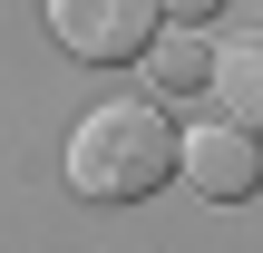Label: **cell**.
Here are the masks:
<instances>
[{
  "instance_id": "5b68a950",
  "label": "cell",
  "mask_w": 263,
  "mask_h": 253,
  "mask_svg": "<svg viewBox=\"0 0 263 253\" xmlns=\"http://www.w3.org/2000/svg\"><path fill=\"white\" fill-rule=\"evenodd\" d=\"M146 68H156V88H166V98H185V88H205V78H215V49H205L195 29H156Z\"/></svg>"
},
{
  "instance_id": "6da1fadb",
  "label": "cell",
  "mask_w": 263,
  "mask_h": 253,
  "mask_svg": "<svg viewBox=\"0 0 263 253\" xmlns=\"http://www.w3.org/2000/svg\"><path fill=\"white\" fill-rule=\"evenodd\" d=\"M166 166H185V146H176V127H166L156 98H107L68 137V185L88 205H137V195L166 185Z\"/></svg>"
},
{
  "instance_id": "3957f363",
  "label": "cell",
  "mask_w": 263,
  "mask_h": 253,
  "mask_svg": "<svg viewBox=\"0 0 263 253\" xmlns=\"http://www.w3.org/2000/svg\"><path fill=\"white\" fill-rule=\"evenodd\" d=\"M185 185H195V195H215V205H244V195L263 185L254 137H244V127H224V117H215V127H195V137H185Z\"/></svg>"
},
{
  "instance_id": "277c9868",
  "label": "cell",
  "mask_w": 263,
  "mask_h": 253,
  "mask_svg": "<svg viewBox=\"0 0 263 253\" xmlns=\"http://www.w3.org/2000/svg\"><path fill=\"white\" fill-rule=\"evenodd\" d=\"M215 98H224V127L263 137V39H234V49H215Z\"/></svg>"
},
{
  "instance_id": "7a4b0ae2",
  "label": "cell",
  "mask_w": 263,
  "mask_h": 253,
  "mask_svg": "<svg viewBox=\"0 0 263 253\" xmlns=\"http://www.w3.org/2000/svg\"><path fill=\"white\" fill-rule=\"evenodd\" d=\"M49 39L88 68H117V59L156 49V10L146 0H49Z\"/></svg>"
}]
</instances>
